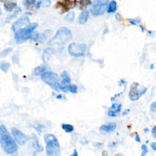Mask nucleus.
<instances>
[{"instance_id":"obj_1","label":"nucleus","mask_w":156,"mask_h":156,"mask_svg":"<svg viewBox=\"0 0 156 156\" xmlns=\"http://www.w3.org/2000/svg\"><path fill=\"white\" fill-rule=\"evenodd\" d=\"M0 145L5 152L10 155L15 153L18 149L16 143L4 125L0 126Z\"/></svg>"},{"instance_id":"obj_2","label":"nucleus","mask_w":156,"mask_h":156,"mask_svg":"<svg viewBox=\"0 0 156 156\" xmlns=\"http://www.w3.org/2000/svg\"><path fill=\"white\" fill-rule=\"evenodd\" d=\"M72 38V33L66 27L58 29L55 34L48 42L49 46H62L66 43Z\"/></svg>"},{"instance_id":"obj_3","label":"nucleus","mask_w":156,"mask_h":156,"mask_svg":"<svg viewBox=\"0 0 156 156\" xmlns=\"http://www.w3.org/2000/svg\"><path fill=\"white\" fill-rule=\"evenodd\" d=\"M43 138L46 144L47 156H59L60 154V146L56 136L52 133H46Z\"/></svg>"},{"instance_id":"obj_4","label":"nucleus","mask_w":156,"mask_h":156,"mask_svg":"<svg viewBox=\"0 0 156 156\" xmlns=\"http://www.w3.org/2000/svg\"><path fill=\"white\" fill-rule=\"evenodd\" d=\"M41 80L56 91H59L58 75L52 71H46L40 75Z\"/></svg>"},{"instance_id":"obj_5","label":"nucleus","mask_w":156,"mask_h":156,"mask_svg":"<svg viewBox=\"0 0 156 156\" xmlns=\"http://www.w3.org/2000/svg\"><path fill=\"white\" fill-rule=\"evenodd\" d=\"M147 88L137 82H133L130 86L129 91V98L132 101H136L138 100L141 96L145 94Z\"/></svg>"},{"instance_id":"obj_6","label":"nucleus","mask_w":156,"mask_h":156,"mask_svg":"<svg viewBox=\"0 0 156 156\" xmlns=\"http://www.w3.org/2000/svg\"><path fill=\"white\" fill-rule=\"evenodd\" d=\"M86 49V44L74 42L68 45V52L71 56L75 57H80L85 55Z\"/></svg>"},{"instance_id":"obj_7","label":"nucleus","mask_w":156,"mask_h":156,"mask_svg":"<svg viewBox=\"0 0 156 156\" xmlns=\"http://www.w3.org/2000/svg\"><path fill=\"white\" fill-rule=\"evenodd\" d=\"M108 0H93V4L90 7V12L93 16H97L102 15L106 10L105 6L107 5Z\"/></svg>"},{"instance_id":"obj_8","label":"nucleus","mask_w":156,"mask_h":156,"mask_svg":"<svg viewBox=\"0 0 156 156\" xmlns=\"http://www.w3.org/2000/svg\"><path fill=\"white\" fill-rule=\"evenodd\" d=\"M71 77L66 71H63L58 77V88L65 93L68 91V88L71 85Z\"/></svg>"},{"instance_id":"obj_9","label":"nucleus","mask_w":156,"mask_h":156,"mask_svg":"<svg viewBox=\"0 0 156 156\" xmlns=\"http://www.w3.org/2000/svg\"><path fill=\"white\" fill-rule=\"evenodd\" d=\"M11 132L14 140L17 144L20 146H23L26 144L30 139V136L26 135L16 127L12 128Z\"/></svg>"},{"instance_id":"obj_10","label":"nucleus","mask_w":156,"mask_h":156,"mask_svg":"<svg viewBox=\"0 0 156 156\" xmlns=\"http://www.w3.org/2000/svg\"><path fill=\"white\" fill-rule=\"evenodd\" d=\"M30 24L29 18L27 16H22L15 21L12 25V30L15 33L19 29L24 28Z\"/></svg>"},{"instance_id":"obj_11","label":"nucleus","mask_w":156,"mask_h":156,"mask_svg":"<svg viewBox=\"0 0 156 156\" xmlns=\"http://www.w3.org/2000/svg\"><path fill=\"white\" fill-rule=\"evenodd\" d=\"M37 26H38V24L37 23H30L29 26H27V27H26L24 28L18 30L17 31H16L15 32V40L24 35H26V34L32 32Z\"/></svg>"},{"instance_id":"obj_12","label":"nucleus","mask_w":156,"mask_h":156,"mask_svg":"<svg viewBox=\"0 0 156 156\" xmlns=\"http://www.w3.org/2000/svg\"><path fill=\"white\" fill-rule=\"evenodd\" d=\"M121 108H122L121 104L113 103L109 107L107 112V115L110 117H116L121 112Z\"/></svg>"},{"instance_id":"obj_13","label":"nucleus","mask_w":156,"mask_h":156,"mask_svg":"<svg viewBox=\"0 0 156 156\" xmlns=\"http://www.w3.org/2000/svg\"><path fill=\"white\" fill-rule=\"evenodd\" d=\"M30 138L32 140V148L35 150V151L34 152V156H36L37 153L43 151V148L42 146H41L40 144L38 139V138H37V135L35 134L32 133L31 136H30Z\"/></svg>"},{"instance_id":"obj_14","label":"nucleus","mask_w":156,"mask_h":156,"mask_svg":"<svg viewBox=\"0 0 156 156\" xmlns=\"http://www.w3.org/2000/svg\"><path fill=\"white\" fill-rule=\"evenodd\" d=\"M116 124L115 122H108L101 126L100 130L105 133H112L116 129Z\"/></svg>"},{"instance_id":"obj_15","label":"nucleus","mask_w":156,"mask_h":156,"mask_svg":"<svg viewBox=\"0 0 156 156\" xmlns=\"http://www.w3.org/2000/svg\"><path fill=\"white\" fill-rule=\"evenodd\" d=\"M88 17H89V12L87 10H83L79 16V18H78V21L80 24H85L88 19Z\"/></svg>"},{"instance_id":"obj_16","label":"nucleus","mask_w":156,"mask_h":156,"mask_svg":"<svg viewBox=\"0 0 156 156\" xmlns=\"http://www.w3.org/2000/svg\"><path fill=\"white\" fill-rule=\"evenodd\" d=\"M47 65L45 64V63H43L40 66H37L34 70V72H33V74L35 75V76H40L43 73H44V71H47Z\"/></svg>"},{"instance_id":"obj_17","label":"nucleus","mask_w":156,"mask_h":156,"mask_svg":"<svg viewBox=\"0 0 156 156\" xmlns=\"http://www.w3.org/2000/svg\"><path fill=\"white\" fill-rule=\"evenodd\" d=\"M55 52V49L54 48H46L44 51H43V59L44 61L46 62L49 57L54 54Z\"/></svg>"},{"instance_id":"obj_18","label":"nucleus","mask_w":156,"mask_h":156,"mask_svg":"<svg viewBox=\"0 0 156 156\" xmlns=\"http://www.w3.org/2000/svg\"><path fill=\"white\" fill-rule=\"evenodd\" d=\"M21 11V9L20 7H17V8H16V9L15 10L14 12H13L12 14L10 15L9 16H7V17L5 18V23H9L13 19L15 18L17 16L18 14Z\"/></svg>"},{"instance_id":"obj_19","label":"nucleus","mask_w":156,"mask_h":156,"mask_svg":"<svg viewBox=\"0 0 156 156\" xmlns=\"http://www.w3.org/2000/svg\"><path fill=\"white\" fill-rule=\"evenodd\" d=\"M52 33V31L51 30H45L43 34H41V35H39V37H38V41L41 43L43 41H44L48 37H49Z\"/></svg>"},{"instance_id":"obj_20","label":"nucleus","mask_w":156,"mask_h":156,"mask_svg":"<svg viewBox=\"0 0 156 156\" xmlns=\"http://www.w3.org/2000/svg\"><path fill=\"white\" fill-rule=\"evenodd\" d=\"M117 9V3L115 1L112 0L108 4V8H107V12L110 13H114L116 12Z\"/></svg>"},{"instance_id":"obj_21","label":"nucleus","mask_w":156,"mask_h":156,"mask_svg":"<svg viewBox=\"0 0 156 156\" xmlns=\"http://www.w3.org/2000/svg\"><path fill=\"white\" fill-rule=\"evenodd\" d=\"M4 7L6 11L11 12L16 7V3H15L14 2H10V1L5 2L4 5Z\"/></svg>"},{"instance_id":"obj_22","label":"nucleus","mask_w":156,"mask_h":156,"mask_svg":"<svg viewBox=\"0 0 156 156\" xmlns=\"http://www.w3.org/2000/svg\"><path fill=\"white\" fill-rule=\"evenodd\" d=\"M62 129L66 133H70L72 132L74 129V126L71 124H66V123H63L62 124Z\"/></svg>"},{"instance_id":"obj_23","label":"nucleus","mask_w":156,"mask_h":156,"mask_svg":"<svg viewBox=\"0 0 156 156\" xmlns=\"http://www.w3.org/2000/svg\"><path fill=\"white\" fill-rule=\"evenodd\" d=\"M10 63L5 61H2L0 63V69L5 73H7L8 72L10 68Z\"/></svg>"},{"instance_id":"obj_24","label":"nucleus","mask_w":156,"mask_h":156,"mask_svg":"<svg viewBox=\"0 0 156 156\" xmlns=\"http://www.w3.org/2000/svg\"><path fill=\"white\" fill-rule=\"evenodd\" d=\"M74 17H75L74 12H69L66 15V16L65 17V20L67 22H72V21H73Z\"/></svg>"},{"instance_id":"obj_25","label":"nucleus","mask_w":156,"mask_h":156,"mask_svg":"<svg viewBox=\"0 0 156 156\" xmlns=\"http://www.w3.org/2000/svg\"><path fill=\"white\" fill-rule=\"evenodd\" d=\"M34 127L35 128V129L38 132V133H41L42 132V130H43L44 128V126L42 125L41 124L39 123V122H35L34 124Z\"/></svg>"},{"instance_id":"obj_26","label":"nucleus","mask_w":156,"mask_h":156,"mask_svg":"<svg viewBox=\"0 0 156 156\" xmlns=\"http://www.w3.org/2000/svg\"><path fill=\"white\" fill-rule=\"evenodd\" d=\"M36 3V0H23V4L25 7H29L32 5H34Z\"/></svg>"},{"instance_id":"obj_27","label":"nucleus","mask_w":156,"mask_h":156,"mask_svg":"<svg viewBox=\"0 0 156 156\" xmlns=\"http://www.w3.org/2000/svg\"><path fill=\"white\" fill-rule=\"evenodd\" d=\"M141 150H142V152L141 154V156H146V154L148 152V149H147V146L146 144H143L141 145Z\"/></svg>"},{"instance_id":"obj_28","label":"nucleus","mask_w":156,"mask_h":156,"mask_svg":"<svg viewBox=\"0 0 156 156\" xmlns=\"http://www.w3.org/2000/svg\"><path fill=\"white\" fill-rule=\"evenodd\" d=\"M91 4V0H80L79 1V4L80 5L81 7H85Z\"/></svg>"},{"instance_id":"obj_29","label":"nucleus","mask_w":156,"mask_h":156,"mask_svg":"<svg viewBox=\"0 0 156 156\" xmlns=\"http://www.w3.org/2000/svg\"><path fill=\"white\" fill-rule=\"evenodd\" d=\"M68 91H70L73 93H77V87L75 84H71L68 88Z\"/></svg>"},{"instance_id":"obj_30","label":"nucleus","mask_w":156,"mask_h":156,"mask_svg":"<svg viewBox=\"0 0 156 156\" xmlns=\"http://www.w3.org/2000/svg\"><path fill=\"white\" fill-rule=\"evenodd\" d=\"M12 51V48H6L4 50H3L2 52H0V56L1 57H5L6 55H7L10 52H11Z\"/></svg>"},{"instance_id":"obj_31","label":"nucleus","mask_w":156,"mask_h":156,"mask_svg":"<svg viewBox=\"0 0 156 156\" xmlns=\"http://www.w3.org/2000/svg\"><path fill=\"white\" fill-rule=\"evenodd\" d=\"M41 3V6L48 7L51 4V1L49 0H39Z\"/></svg>"},{"instance_id":"obj_32","label":"nucleus","mask_w":156,"mask_h":156,"mask_svg":"<svg viewBox=\"0 0 156 156\" xmlns=\"http://www.w3.org/2000/svg\"><path fill=\"white\" fill-rule=\"evenodd\" d=\"M40 34L37 32H32V37H31V39L33 40L34 41H37L38 39Z\"/></svg>"},{"instance_id":"obj_33","label":"nucleus","mask_w":156,"mask_h":156,"mask_svg":"<svg viewBox=\"0 0 156 156\" xmlns=\"http://www.w3.org/2000/svg\"><path fill=\"white\" fill-rule=\"evenodd\" d=\"M150 108L151 110L153 112H156V102L154 101L153 102L151 103V106H150Z\"/></svg>"},{"instance_id":"obj_34","label":"nucleus","mask_w":156,"mask_h":156,"mask_svg":"<svg viewBox=\"0 0 156 156\" xmlns=\"http://www.w3.org/2000/svg\"><path fill=\"white\" fill-rule=\"evenodd\" d=\"M155 130H156V126H154L152 127V129H151V133H152V136H153V137H154V138H155V137H156V132H155Z\"/></svg>"},{"instance_id":"obj_35","label":"nucleus","mask_w":156,"mask_h":156,"mask_svg":"<svg viewBox=\"0 0 156 156\" xmlns=\"http://www.w3.org/2000/svg\"><path fill=\"white\" fill-rule=\"evenodd\" d=\"M93 146H94V147H96L101 148L102 146H103V143L96 142V143H93Z\"/></svg>"},{"instance_id":"obj_36","label":"nucleus","mask_w":156,"mask_h":156,"mask_svg":"<svg viewBox=\"0 0 156 156\" xmlns=\"http://www.w3.org/2000/svg\"><path fill=\"white\" fill-rule=\"evenodd\" d=\"M140 21H141L140 20H133V19H130V20H129L130 23L132 24H133V25H135L136 23H140Z\"/></svg>"},{"instance_id":"obj_37","label":"nucleus","mask_w":156,"mask_h":156,"mask_svg":"<svg viewBox=\"0 0 156 156\" xmlns=\"http://www.w3.org/2000/svg\"><path fill=\"white\" fill-rule=\"evenodd\" d=\"M150 146L151 147V148L152 149L153 151H156V143L155 142H152L150 144Z\"/></svg>"},{"instance_id":"obj_38","label":"nucleus","mask_w":156,"mask_h":156,"mask_svg":"<svg viewBox=\"0 0 156 156\" xmlns=\"http://www.w3.org/2000/svg\"><path fill=\"white\" fill-rule=\"evenodd\" d=\"M135 140L136 142H138V143H140V142H141V139H140V135H139L138 133H136V134L135 135Z\"/></svg>"},{"instance_id":"obj_39","label":"nucleus","mask_w":156,"mask_h":156,"mask_svg":"<svg viewBox=\"0 0 156 156\" xmlns=\"http://www.w3.org/2000/svg\"><path fill=\"white\" fill-rule=\"evenodd\" d=\"M129 112H130V109H126V110H124L122 112V115L123 116H125V115H128Z\"/></svg>"},{"instance_id":"obj_40","label":"nucleus","mask_w":156,"mask_h":156,"mask_svg":"<svg viewBox=\"0 0 156 156\" xmlns=\"http://www.w3.org/2000/svg\"><path fill=\"white\" fill-rule=\"evenodd\" d=\"M69 156H79V154H78V152L76 151V149H74L73 152L72 153V154Z\"/></svg>"},{"instance_id":"obj_41","label":"nucleus","mask_w":156,"mask_h":156,"mask_svg":"<svg viewBox=\"0 0 156 156\" xmlns=\"http://www.w3.org/2000/svg\"><path fill=\"white\" fill-rule=\"evenodd\" d=\"M63 98H64V96H63V94H57V96H56V98L58 99H62Z\"/></svg>"},{"instance_id":"obj_42","label":"nucleus","mask_w":156,"mask_h":156,"mask_svg":"<svg viewBox=\"0 0 156 156\" xmlns=\"http://www.w3.org/2000/svg\"><path fill=\"white\" fill-rule=\"evenodd\" d=\"M40 7H41V3H40V1H38L37 2V4L35 5V8L38 9H39Z\"/></svg>"},{"instance_id":"obj_43","label":"nucleus","mask_w":156,"mask_h":156,"mask_svg":"<svg viewBox=\"0 0 156 156\" xmlns=\"http://www.w3.org/2000/svg\"><path fill=\"white\" fill-rule=\"evenodd\" d=\"M115 18H116V20H120V18H121V16H120V15H119V13H117V14H116Z\"/></svg>"},{"instance_id":"obj_44","label":"nucleus","mask_w":156,"mask_h":156,"mask_svg":"<svg viewBox=\"0 0 156 156\" xmlns=\"http://www.w3.org/2000/svg\"><path fill=\"white\" fill-rule=\"evenodd\" d=\"M107 151H104L102 152V156H107Z\"/></svg>"},{"instance_id":"obj_45","label":"nucleus","mask_w":156,"mask_h":156,"mask_svg":"<svg viewBox=\"0 0 156 156\" xmlns=\"http://www.w3.org/2000/svg\"><path fill=\"white\" fill-rule=\"evenodd\" d=\"M143 131H144L145 133H146V132H147L149 131V129H148V128H144V129H143Z\"/></svg>"},{"instance_id":"obj_46","label":"nucleus","mask_w":156,"mask_h":156,"mask_svg":"<svg viewBox=\"0 0 156 156\" xmlns=\"http://www.w3.org/2000/svg\"><path fill=\"white\" fill-rule=\"evenodd\" d=\"M115 156H123V155H122V154H120V153H119V154H116V155H115Z\"/></svg>"},{"instance_id":"obj_47","label":"nucleus","mask_w":156,"mask_h":156,"mask_svg":"<svg viewBox=\"0 0 156 156\" xmlns=\"http://www.w3.org/2000/svg\"><path fill=\"white\" fill-rule=\"evenodd\" d=\"M154 64H152V65H151V69H154Z\"/></svg>"},{"instance_id":"obj_48","label":"nucleus","mask_w":156,"mask_h":156,"mask_svg":"<svg viewBox=\"0 0 156 156\" xmlns=\"http://www.w3.org/2000/svg\"><path fill=\"white\" fill-rule=\"evenodd\" d=\"M7 0H0V1L1 2H5Z\"/></svg>"},{"instance_id":"obj_49","label":"nucleus","mask_w":156,"mask_h":156,"mask_svg":"<svg viewBox=\"0 0 156 156\" xmlns=\"http://www.w3.org/2000/svg\"><path fill=\"white\" fill-rule=\"evenodd\" d=\"M2 14V10H1V7H0V15Z\"/></svg>"},{"instance_id":"obj_50","label":"nucleus","mask_w":156,"mask_h":156,"mask_svg":"<svg viewBox=\"0 0 156 156\" xmlns=\"http://www.w3.org/2000/svg\"><path fill=\"white\" fill-rule=\"evenodd\" d=\"M149 142V141L148 140H147V141H146V143H147Z\"/></svg>"}]
</instances>
